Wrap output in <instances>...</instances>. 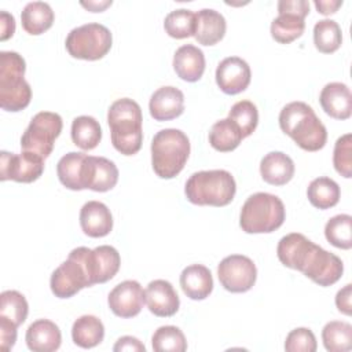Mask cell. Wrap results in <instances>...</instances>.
<instances>
[{"mask_svg": "<svg viewBox=\"0 0 352 352\" xmlns=\"http://www.w3.org/2000/svg\"><path fill=\"white\" fill-rule=\"evenodd\" d=\"M279 126L305 151H318L326 144V126L304 102L287 103L279 113Z\"/></svg>", "mask_w": 352, "mask_h": 352, "instance_id": "6da1fadb", "label": "cell"}, {"mask_svg": "<svg viewBox=\"0 0 352 352\" xmlns=\"http://www.w3.org/2000/svg\"><path fill=\"white\" fill-rule=\"evenodd\" d=\"M142 109L129 99L121 98L111 103L107 111L111 143L117 151L124 155L136 154L143 142Z\"/></svg>", "mask_w": 352, "mask_h": 352, "instance_id": "7a4b0ae2", "label": "cell"}, {"mask_svg": "<svg viewBox=\"0 0 352 352\" xmlns=\"http://www.w3.org/2000/svg\"><path fill=\"white\" fill-rule=\"evenodd\" d=\"M235 191V179L224 169L195 172L184 186L187 199L199 206H226L234 199Z\"/></svg>", "mask_w": 352, "mask_h": 352, "instance_id": "3957f363", "label": "cell"}, {"mask_svg": "<svg viewBox=\"0 0 352 352\" xmlns=\"http://www.w3.org/2000/svg\"><path fill=\"white\" fill-rule=\"evenodd\" d=\"M190 155L187 135L176 128L158 131L151 140V165L161 179H172L182 172Z\"/></svg>", "mask_w": 352, "mask_h": 352, "instance_id": "277c9868", "label": "cell"}, {"mask_svg": "<svg viewBox=\"0 0 352 352\" xmlns=\"http://www.w3.org/2000/svg\"><path fill=\"white\" fill-rule=\"evenodd\" d=\"M25 59L15 51L0 52V106L7 111L23 110L32 99V88L23 78Z\"/></svg>", "mask_w": 352, "mask_h": 352, "instance_id": "5b68a950", "label": "cell"}, {"mask_svg": "<svg viewBox=\"0 0 352 352\" xmlns=\"http://www.w3.org/2000/svg\"><path fill=\"white\" fill-rule=\"evenodd\" d=\"M285 205L270 192L252 194L241 209L239 226L248 234H264L278 230L285 221Z\"/></svg>", "mask_w": 352, "mask_h": 352, "instance_id": "8992f818", "label": "cell"}, {"mask_svg": "<svg viewBox=\"0 0 352 352\" xmlns=\"http://www.w3.org/2000/svg\"><path fill=\"white\" fill-rule=\"evenodd\" d=\"M111 43V33L104 25L89 22L72 29L65 45L73 58L98 60L110 51Z\"/></svg>", "mask_w": 352, "mask_h": 352, "instance_id": "52a82bcc", "label": "cell"}, {"mask_svg": "<svg viewBox=\"0 0 352 352\" xmlns=\"http://www.w3.org/2000/svg\"><path fill=\"white\" fill-rule=\"evenodd\" d=\"M63 126L62 117L52 111H40L29 122L21 138L22 151H29L47 158L54 148L55 139Z\"/></svg>", "mask_w": 352, "mask_h": 352, "instance_id": "ba28073f", "label": "cell"}, {"mask_svg": "<svg viewBox=\"0 0 352 352\" xmlns=\"http://www.w3.org/2000/svg\"><path fill=\"white\" fill-rule=\"evenodd\" d=\"M74 250L85 267L91 286L110 280L120 270V253L110 245H102L95 249L80 246Z\"/></svg>", "mask_w": 352, "mask_h": 352, "instance_id": "9c48e42d", "label": "cell"}, {"mask_svg": "<svg viewBox=\"0 0 352 352\" xmlns=\"http://www.w3.org/2000/svg\"><path fill=\"white\" fill-rule=\"evenodd\" d=\"M50 286L51 292L58 298H69L77 294L81 289L91 286L85 267L74 249L69 253V257L52 272Z\"/></svg>", "mask_w": 352, "mask_h": 352, "instance_id": "30bf717a", "label": "cell"}, {"mask_svg": "<svg viewBox=\"0 0 352 352\" xmlns=\"http://www.w3.org/2000/svg\"><path fill=\"white\" fill-rule=\"evenodd\" d=\"M217 276L226 290L231 293H245L256 283L257 270L253 260L248 256L231 254L220 261Z\"/></svg>", "mask_w": 352, "mask_h": 352, "instance_id": "8fae6325", "label": "cell"}, {"mask_svg": "<svg viewBox=\"0 0 352 352\" xmlns=\"http://www.w3.org/2000/svg\"><path fill=\"white\" fill-rule=\"evenodd\" d=\"M300 272L319 286H331L342 276L344 264L338 256L314 243Z\"/></svg>", "mask_w": 352, "mask_h": 352, "instance_id": "7c38bea8", "label": "cell"}, {"mask_svg": "<svg viewBox=\"0 0 352 352\" xmlns=\"http://www.w3.org/2000/svg\"><path fill=\"white\" fill-rule=\"evenodd\" d=\"M0 179L14 180L18 183H32L44 172V158L34 153L22 151L14 154L8 151L0 153Z\"/></svg>", "mask_w": 352, "mask_h": 352, "instance_id": "4fadbf2b", "label": "cell"}, {"mask_svg": "<svg viewBox=\"0 0 352 352\" xmlns=\"http://www.w3.org/2000/svg\"><path fill=\"white\" fill-rule=\"evenodd\" d=\"M144 302V290L138 280H124L118 283L107 297L109 308L120 318L136 316Z\"/></svg>", "mask_w": 352, "mask_h": 352, "instance_id": "5bb4252c", "label": "cell"}, {"mask_svg": "<svg viewBox=\"0 0 352 352\" xmlns=\"http://www.w3.org/2000/svg\"><path fill=\"white\" fill-rule=\"evenodd\" d=\"M250 67L239 56L224 58L216 69V82L227 95H236L250 84Z\"/></svg>", "mask_w": 352, "mask_h": 352, "instance_id": "9a60e30c", "label": "cell"}, {"mask_svg": "<svg viewBox=\"0 0 352 352\" xmlns=\"http://www.w3.org/2000/svg\"><path fill=\"white\" fill-rule=\"evenodd\" d=\"M148 311L155 316L168 318L179 311L180 300L172 283L165 279L151 280L144 290Z\"/></svg>", "mask_w": 352, "mask_h": 352, "instance_id": "2e32d148", "label": "cell"}, {"mask_svg": "<svg viewBox=\"0 0 352 352\" xmlns=\"http://www.w3.org/2000/svg\"><path fill=\"white\" fill-rule=\"evenodd\" d=\"M148 110L157 121L173 120L184 111V95L176 87H161L151 95Z\"/></svg>", "mask_w": 352, "mask_h": 352, "instance_id": "e0dca14e", "label": "cell"}, {"mask_svg": "<svg viewBox=\"0 0 352 352\" xmlns=\"http://www.w3.org/2000/svg\"><path fill=\"white\" fill-rule=\"evenodd\" d=\"M319 102L324 113L336 120H346L352 114V94L344 82L326 84L320 91Z\"/></svg>", "mask_w": 352, "mask_h": 352, "instance_id": "ac0fdd59", "label": "cell"}, {"mask_svg": "<svg viewBox=\"0 0 352 352\" xmlns=\"http://www.w3.org/2000/svg\"><path fill=\"white\" fill-rule=\"evenodd\" d=\"M80 226L88 236H106L113 228V216L110 209L99 201L85 202L80 210Z\"/></svg>", "mask_w": 352, "mask_h": 352, "instance_id": "d6986e66", "label": "cell"}, {"mask_svg": "<svg viewBox=\"0 0 352 352\" xmlns=\"http://www.w3.org/2000/svg\"><path fill=\"white\" fill-rule=\"evenodd\" d=\"M118 182V169L116 164L104 157L88 155L87 158V173H85V187L104 192L111 190Z\"/></svg>", "mask_w": 352, "mask_h": 352, "instance_id": "ffe728a7", "label": "cell"}, {"mask_svg": "<svg viewBox=\"0 0 352 352\" xmlns=\"http://www.w3.org/2000/svg\"><path fill=\"white\" fill-rule=\"evenodd\" d=\"M26 345L33 352H54L60 346L59 327L48 319L34 320L26 330Z\"/></svg>", "mask_w": 352, "mask_h": 352, "instance_id": "44dd1931", "label": "cell"}, {"mask_svg": "<svg viewBox=\"0 0 352 352\" xmlns=\"http://www.w3.org/2000/svg\"><path fill=\"white\" fill-rule=\"evenodd\" d=\"M314 242L300 232H292L280 238L276 254L279 261L292 270L301 271L304 261L312 248Z\"/></svg>", "mask_w": 352, "mask_h": 352, "instance_id": "7402d4cb", "label": "cell"}, {"mask_svg": "<svg viewBox=\"0 0 352 352\" xmlns=\"http://www.w3.org/2000/svg\"><path fill=\"white\" fill-rule=\"evenodd\" d=\"M173 69L182 80L188 82L198 81L205 72V55L202 50L192 44L179 47L173 55Z\"/></svg>", "mask_w": 352, "mask_h": 352, "instance_id": "603a6c76", "label": "cell"}, {"mask_svg": "<svg viewBox=\"0 0 352 352\" xmlns=\"http://www.w3.org/2000/svg\"><path fill=\"white\" fill-rule=\"evenodd\" d=\"M87 158L85 153L70 151L65 154L56 165V173L59 182L69 190L80 191L85 187V172H87Z\"/></svg>", "mask_w": 352, "mask_h": 352, "instance_id": "cb8c5ba5", "label": "cell"}, {"mask_svg": "<svg viewBox=\"0 0 352 352\" xmlns=\"http://www.w3.org/2000/svg\"><path fill=\"white\" fill-rule=\"evenodd\" d=\"M227 23L224 16L213 8H202L195 12V40L202 45L219 43L226 33Z\"/></svg>", "mask_w": 352, "mask_h": 352, "instance_id": "d4e9b609", "label": "cell"}, {"mask_svg": "<svg viewBox=\"0 0 352 352\" xmlns=\"http://www.w3.org/2000/svg\"><path fill=\"white\" fill-rule=\"evenodd\" d=\"M180 286L188 298L204 300L213 290V278L208 267L191 264L182 271Z\"/></svg>", "mask_w": 352, "mask_h": 352, "instance_id": "484cf974", "label": "cell"}, {"mask_svg": "<svg viewBox=\"0 0 352 352\" xmlns=\"http://www.w3.org/2000/svg\"><path fill=\"white\" fill-rule=\"evenodd\" d=\"M260 173L264 182L272 186H283L294 175L293 160L282 151H271L261 158Z\"/></svg>", "mask_w": 352, "mask_h": 352, "instance_id": "4316f807", "label": "cell"}, {"mask_svg": "<svg viewBox=\"0 0 352 352\" xmlns=\"http://www.w3.org/2000/svg\"><path fill=\"white\" fill-rule=\"evenodd\" d=\"M54 11L48 3L30 1L21 12V22L25 32L37 36L48 30L54 23Z\"/></svg>", "mask_w": 352, "mask_h": 352, "instance_id": "83f0119b", "label": "cell"}, {"mask_svg": "<svg viewBox=\"0 0 352 352\" xmlns=\"http://www.w3.org/2000/svg\"><path fill=\"white\" fill-rule=\"evenodd\" d=\"M104 337L102 320L94 315H82L72 326V338L80 348L88 349L99 345Z\"/></svg>", "mask_w": 352, "mask_h": 352, "instance_id": "f1b7e54d", "label": "cell"}, {"mask_svg": "<svg viewBox=\"0 0 352 352\" xmlns=\"http://www.w3.org/2000/svg\"><path fill=\"white\" fill-rule=\"evenodd\" d=\"M243 139L241 129L238 125L230 120V118H223L216 121L209 132V143L210 146L221 153L232 151L235 150L241 140Z\"/></svg>", "mask_w": 352, "mask_h": 352, "instance_id": "f546056e", "label": "cell"}, {"mask_svg": "<svg viewBox=\"0 0 352 352\" xmlns=\"http://www.w3.org/2000/svg\"><path fill=\"white\" fill-rule=\"evenodd\" d=\"M340 186L327 176L314 179L307 188V195L311 205L318 209H329L336 206L340 201Z\"/></svg>", "mask_w": 352, "mask_h": 352, "instance_id": "4dcf8cb0", "label": "cell"}, {"mask_svg": "<svg viewBox=\"0 0 352 352\" xmlns=\"http://www.w3.org/2000/svg\"><path fill=\"white\" fill-rule=\"evenodd\" d=\"M72 140L82 150L95 148L102 139V128L91 116L76 117L72 122Z\"/></svg>", "mask_w": 352, "mask_h": 352, "instance_id": "1f68e13d", "label": "cell"}, {"mask_svg": "<svg viewBox=\"0 0 352 352\" xmlns=\"http://www.w3.org/2000/svg\"><path fill=\"white\" fill-rule=\"evenodd\" d=\"M322 340L329 352H346L352 348V326L348 322L331 320L324 324Z\"/></svg>", "mask_w": 352, "mask_h": 352, "instance_id": "d6a6232c", "label": "cell"}, {"mask_svg": "<svg viewBox=\"0 0 352 352\" xmlns=\"http://www.w3.org/2000/svg\"><path fill=\"white\" fill-rule=\"evenodd\" d=\"M342 33L340 25L333 19H320L314 26V44L318 51L331 54L341 47Z\"/></svg>", "mask_w": 352, "mask_h": 352, "instance_id": "836d02e7", "label": "cell"}, {"mask_svg": "<svg viewBox=\"0 0 352 352\" xmlns=\"http://www.w3.org/2000/svg\"><path fill=\"white\" fill-rule=\"evenodd\" d=\"M305 29L304 18L282 12L271 22V36L280 44H289L298 38Z\"/></svg>", "mask_w": 352, "mask_h": 352, "instance_id": "e575fe53", "label": "cell"}, {"mask_svg": "<svg viewBox=\"0 0 352 352\" xmlns=\"http://www.w3.org/2000/svg\"><path fill=\"white\" fill-rule=\"evenodd\" d=\"M28 312V301L19 292L4 290L0 294V318H6L15 326H21L26 320Z\"/></svg>", "mask_w": 352, "mask_h": 352, "instance_id": "d590c367", "label": "cell"}, {"mask_svg": "<svg viewBox=\"0 0 352 352\" xmlns=\"http://www.w3.org/2000/svg\"><path fill=\"white\" fill-rule=\"evenodd\" d=\"M326 239L336 248H352V217L349 214L333 216L324 226Z\"/></svg>", "mask_w": 352, "mask_h": 352, "instance_id": "8d00e7d4", "label": "cell"}, {"mask_svg": "<svg viewBox=\"0 0 352 352\" xmlns=\"http://www.w3.org/2000/svg\"><path fill=\"white\" fill-rule=\"evenodd\" d=\"M164 29L173 38H186L194 36L195 12L187 8H177L170 11L165 16Z\"/></svg>", "mask_w": 352, "mask_h": 352, "instance_id": "74e56055", "label": "cell"}, {"mask_svg": "<svg viewBox=\"0 0 352 352\" xmlns=\"http://www.w3.org/2000/svg\"><path fill=\"white\" fill-rule=\"evenodd\" d=\"M151 345L155 352H184L187 341L183 331L176 326H161L153 337Z\"/></svg>", "mask_w": 352, "mask_h": 352, "instance_id": "f35d334b", "label": "cell"}, {"mask_svg": "<svg viewBox=\"0 0 352 352\" xmlns=\"http://www.w3.org/2000/svg\"><path fill=\"white\" fill-rule=\"evenodd\" d=\"M228 118L232 120L238 128L241 129V133L243 138L252 135L257 126L258 122V111L253 102L250 100H239L232 104Z\"/></svg>", "mask_w": 352, "mask_h": 352, "instance_id": "ab89813d", "label": "cell"}, {"mask_svg": "<svg viewBox=\"0 0 352 352\" xmlns=\"http://www.w3.org/2000/svg\"><path fill=\"white\" fill-rule=\"evenodd\" d=\"M333 165L336 170L349 179L352 177V135L345 133L340 136L334 144Z\"/></svg>", "mask_w": 352, "mask_h": 352, "instance_id": "60d3db41", "label": "cell"}, {"mask_svg": "<svg viewBox=\"0 0 352 352\" xmlns=\"http://www.w3.org/2000/svg\"><path fill=\"white\" fill-rule=\"evenodd\" d=\"M316 346V338L307 327L292 330L285 341V349L287 352H315Z\"/></svg>", "mask_w": 352, "mask_h": 352, "instance_id": "b9f144b4", "label": "cell"}, {"mask_svg": "<svg viewBox=\"0 0 352 352\" xmlns=\"http://www.w3.org/2000/svg\"><path fill=\"white\" fill-rule=\"evenodd\" d=\"M16 327L6 318H0V348L1 351H10L16 341Z\"/></svg>", "mask_w": 352, "mask_h": 352, "instance_id": "7bdbcfd3", "label": "cell"}, {"mask_svg": "<svg viewBox=\"0 0 352 352\" xmlns=\"http://www.w3.org/2000/svg\"><path fill=\"white\" fill-rule=\"evenodd\" d=\"M278 12H286L305 18L309 12V3L307 0H280L278 1Z\"/></svg>", "mask_w": 352, "mask_h": 352, "instance_id": "ee69618b", "label": "cell"}, {"mask_svg": "<svg viewBox=\"0 0 352 352\" xmlns=\"http://www.w3.org/2000/svg\"><path fill=\"white\" fill-rule=\"evenodd\" d=\"M114 352H122V351H129V352H144L146 346L132 336H124L117 340V342L113 346Z\"/></svg>", "mask_w": 352, "mask_h": 352, "instance_id": "f6af8a7d", "label": "cell"}, {"mask_svg": "<svg viewBox=\"0 0 352 352\" xmlns=\"http://www.w3.org/2000/svg\"><path fill=\"white\" fill-rule=\"evenodd\" d=\"M351 296H352V285L348 283L342 289H340L336 294V305L340 312L345 315H351Z\"/></svg>", "mask_w": 352, "mask_h": 352, "instance_id": "bcb514c9", "label": "cell"}, {"mask_svg": "<svg viewBox=\"0 0 352 352\" xmlns=\"http://www.w3.org/2000/svg\"><path fill=\"white\" fill-rule=\"evenodd\" d=\"M0 30H1L0 33L1 41H6L7 38H10L15 32V19L7 11L0 12Z\"/></svg>", "mask_w": 352, "mask_h": 352, "instance_id": "7dc6e473", "label": "cell"}, {"mask_svg": "<svg viewBox=\"0 0 352 352\" xmlns=\"http://www.w3.org/2000/svg\"><path fill=\"white\" fill-rule=\"evenodd\" d=\"M318 12L323 14V15H330V14H334L341 6H342V1L341 0H315L314 1Z\"/></svg>", "mask_w": 352, "mask_h": 352, "instance_id": "c3c4849f", "label": "cell"}, {"mask_svg": "<svg viewBox=\"0 0 352 352\" xmlns=\"http://www.w3.org/2000/svg\"><path fill=\"white\" fill-rule=\"evenodd\" d=\"M111 0H104V1H81V6L85 7L87 10L92 11V12H100L103 11L106 7L111 6Z\"/></svg>", "mask_w": 352, "mask_h": 352, "instance_id": "681fc988", "label": "cell"}]
</instances>
